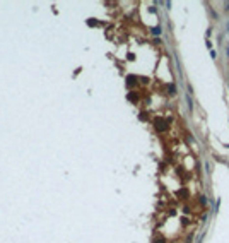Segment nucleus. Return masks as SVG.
I'll return each instance as SVG.
<instances>
[{
	"label": "nucleus",
	"instance_id": "obj_2",
	"mask_svg": "<svg viewBox=\"0 0 229 243\" xmlns=\"http://www.w3.org/2000/svg\"><path fill=\"white\" fill-rule=\"evenodd\" d=\"M168 89H169V93H171V94H174V93H176V91H174V86H169Z\"/></svg>",
	"mask_w": 229,
	"mask_h": 243
},
{
	"label": "nucleus",
	"instance_id": "obj_4",
	"mask_svg": "<svg viewBox=\"0 0 229 243\" xmlns=\"http://www.w3.org/2000/svg\"><path fill=\"white\" fill-rule=\"evenodd\" d=\"M156 243H164V240H157V242H156Z\"/></svg>",
	"mask_w": 229,
	"mask_h": 243
},
{
	"label": "nucleus",
	"instance_id": "obj_3",
	"mask_svg": "<svg viewBox=\"0 0 229 243\" xmlns=\"http://www.w3.org/2000/svg\"><path fill=\"white\" fill-rule=\"evenodd\" d=\"M152 33H154V34H159V33H161V29H159V28H154Z\"/></svg>",
	"mask_w": 229,
	"mask_h": 243
},
{
	"label": "nucleus",
	"instance_id": "obj_1",
	"mask_svg": "<svg viewBox=\"0 0 229 243\" xmlns=\"http://www.w3.org/2000/svg\"><path fill=\"white\" fill-rule=\"evenodd\" d=\"M186 195H188L186 190H180V197H186Z\"/></svg>",
	"mask_w": 229,
	"mask_h": 243
}]
</instances>
